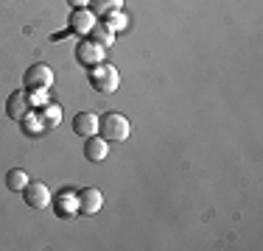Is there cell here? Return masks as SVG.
<instances>
[{
    "label": "cell",
    "mask_w": 263,
    "mask_h": 251,
    "mask_svg": "<svg viewBox=\"0 0 263 251\" xmlns=\"http://www.w3.org/2000/svg\"><path fill=\"white\" fill-rule=\"evenodd\" d=\"M28 100H31V106H45L48 103V90H34V92H28Z\"/></svg>",
    "instance_id": "18"
},
{
    "label": "cell",
    "mask_w": 263,
    "mask_h": 251,
    "mask_svg": "<svg viewBox=\"0 0 263 251\" xmlns=\"http://www.w3.org/2000/svg\"><path fill=\"white\" fill-rule=\"evenodd\" d=\"M104 23L109 25V28L115 31V34H121V31H126V28H129V17L123 14V9H121V11H112V14H106V17H104Z\"/></svg>",
    "instance_id": "17"
},
{
    "label": "cell",
    "mask_w": 263,
    "mask_h": 251,
    "mask_svg": "<svg viewBox=\"0 0 263 251\" xmlns=\"http://www.w3.org/2000/svg\"><path fill=\"white\" fill-rule=\"evenodd\" d=\"M90 84L96 87L98 92L109 95V92H115L118 87H121V73H118L115 65H106V61H101V65H96L90 70Z\"/></svg>",
    "instance_id": "2"
},
{
    "label": "cell",
    "mask_w": 263,
    "mask_h": 251,
    "mask_svg": "<svg viewBox=\"0 0 263 251\" xmlns=\"http://www.w3.org/2000/svg\"><path fill=\"white\" fill-rule=\"evenodd\" d=\"M28 181H31V176L23 171V168H14V171L6 173V187H9L11 193H23Z\"/></svg>",
    "instance_id": "14"
},
{
    "label": "cell",
    "mask_w": 263,
    "mask_h": 251,
    "mask_svg": "<svg viewBox=\"0 0 263 251\" xmlns=\"http://www.w3.org/2000/svg\"><path fill=\"white\" fill-rule=\"evenodd\" d=\"M129 131H132V126L121 112H106L101 117V123H98V134L112 142H123L129 137Z\"/></svg>",
    "instance_id": "1"
},
{
    "label": "cell",
    "mask_w": 263,
    "mask_h": 251,
    "mask_svg": "<svg viewBox=\"0 0 263 251\" xmlns=\"http://www.w3.org/2000/svg\"><path fill=\"white\" fill-rule=\"evenodd\" d=\"M23 134H28V137H40V134H45V129H42V120H40V115L36 112H26L23 115Z\"/></svg>",
    "instance_id": "15"
},
{
    "label": "cell",
    "mask_w": 263,
    "mask_h": 251,
    "mask_svg": "<svg viewBox=\"0 0 263 251\" xmlns=\"http://www.w3.org/2000/svg\"><path fill=\"white\" fill-rule=\"evenodd\" d=\"M84 156L90 162H104L109 156V140H104L101 134H92L84 140Z\"/></svg>",
    "instance_id": "10"
},
{
    "label": "cell",
    "mask_w": 263,
    "mask_h": 251,
    "mask_svg": "<svg viewBox=\"0 0 263 251\" xmlns=\"http://www.w3.org/2000/svg\"><path fill=\"white\" fill-rule=\"evenodd\" d=\"M23 87H26L28 92L51 90V87H53V70L45 65V61H36V65H31L26 70V75H23Z\"/></svg>",
    "instance_id": "3"
},
{
    "label": "cell",
    "mask_w": 263,
    "mask_h": 251,
    "mask_svg": "<svg viewBox=\"0 0 263 251\" xmlns=\"http://www.w3.org/2000/svg\"><path fill=\"white\" fill-rule=\"evenodd\" d=\"M70 9H90V0H67Z\"/></svg>",
    "instance_id": "19"
},
{
    "label": "cell",
    "mask_w": 263,
    "mask_h": 251,
    "mask_svg": "<svg viewBox=\"0 0 263 251\" xmlns=\"http://www.w3.org/2000/svg\"><path fill=\"white\" fill-rule=\"evenodd\" d=\"M90 9L96 17H106V14H112V11H121L123 0H90Z\"/></svg>",
    "instance_id": "16"
},
{
    "label": "cell",
    "mask_w": 263,
    "mask_h": 251,
    "mask_svg": "<svg viewBox=\"0 0 263 251\" xmlns=\"http://www.w3.org/2000/svg\"><path fill=\"white\" fill-rule=\"evenodd\" d=\"M36 115H40V120H42V129L51 131V129H56V126L62 123V106L59 103H45Z\"/></svg>",
    "instance_id": "12"
},
{
    "label": "cell",
    "mask_w": 263,
    "mask_h": 251,
    "mask_svg": "<svg viewBox=\"0 0 263 251\" xmlns=\"http://www.w3.org/2000/svg\"><path fill=\"white\" fill-rule=\"evenodd\" d=\"M23 198H26L28 206H34V210H48L51 206V190L45 187V181H28L26 190H23Z\"/></svg>",
    "instance_id": "5"
},
{
    "label": "cell",
    "mask_w": 263,
    "mask_h": 251,
    "mask_svg": "<svg viewBox=\"0 0 263 251\" xmlns=\"http://www.w3.org/2000/svg\"><path fill=\"white\" fill-rule=\"evenodd\" d=\"M98 123H101V117H98L96 112H79V115L73 117V131L87 140V137L98 134Z\"/></svg>",
    "instance_id": "9"
},
{
    "label": "cell",
    "mask_w": 263,
    "mask_h": 251,
    "mask_svg": "<svg viewBox=\"0 0 263 251\" xmlns=\"http://www.w3.org/2000/svg\"><path fill=\"white\" fill-rule=\"evenodd\" d=\"M87 36H90L92 42H98L101 48H112V45H115V31H112L106 23H101V20L92 25V31Z\"/></svg>",
    "instance_id": "13"
},
{
    "label": "cell",
    "mask_w": 263,
    "mask_h": 251,
    "mask_svg": "<svg viewBox=\"0 0 263 251\" xmlns=\"http://www.w3.org/2000/svg\"><path fill=\"white\" fill-rule=\"evenodd\" d=\"M101 206H104L101 190H96V187L79 190V212L81 215H96V212H101Z\"/></svg>",
    "instance_id": "8"
},
{
    "label": "cell",
    "mask_w": 263,
    "mask_h": 251,
    "mask_svg": "<svg viewBox=\"0 0 263 251\" xmlns=\"http://www.w3.org/2000/svg\"><path fill=\"white\" fill-rule=\"evenodd\" d=\"M96 23H98V17L92 14V9H73V14H70V31H76V34L87 36Z\"/></svg>",
    "instance_id": "11"
},
{
    "label": "cell",
    "mask_w": 263,
    "mask_h": 251,
    "mask_svg": "<svg viewBox=\"0 0 263 251\" xmlns=\"http://www.w3.org/2000/svg\"><path fill=\"white\" fill-rule=\"evenodd\" d=\"M26 112H31L28 90H14V92L9 95V100H6V115H9L11 120H17V123H20Z\"/></svg>",
    "instance_id": "7"
},
{
    "label": "cell",
    "mask_w": 263,
    "mask_h": 251,
    "mask_svg": "<svg viewBox=\"0 0 263 251\" xmlns=\"http://www.w3.org/2000/svg\"><path fill=\"white\" fill-rule=\"evenodd\" d=\"M56 218H62V221H73V218L79 215V193L76 190H59L51 201Z\"/></svg>",
    "instance_id": "4"
},
{
    "label": "cell",
    "mask_w": 263,
    "mask_h": 251,
    "mask_svg": "<svg viewBox=\"0 0 263 251\" xmlns=\"http://www.w3.org/2000/svg\"><path fill=\"white\" fill-rule=\"evenodd\" d=\"M104 53H106V48H101L98 42H92V39H81L76 45V61H79V65H84V67L101 65Z\"/></svg>",
    "instance_id": "6"
}]
</instances>
